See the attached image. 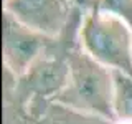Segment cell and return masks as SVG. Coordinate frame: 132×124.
Wrapping results in <instances>:
<instances>
[{
    "mask_svg": "<svg viewBox=\"0 0 132 124\" xmlns=\"http://www.w3.org/2000/svg\"><path fill=\"white\" fill-rule=\"evenodd\" d=\"M3 13L33 32L60 40L68 32L74 8L69 0H3Z\"/></svg>",
    "mask_w": 132,
    "mask_h": 124,
    "instance_id": "cell-5",
    "label": "cell"
},
{
    "mask_svg": "<svg viewBox=\"0 0 132 124\" xmlns=\"http://www.w3.org/2000/svg\"><path fill=\"white\" fill-rule=\"evenodd\" d=\"M68 81L53 104L71 113L111 122L114 114V74L79 48L68 53Z\"/></svg>",
    "mask_w": 132,
    "mask_h": 124,
    "instance_id": "cell-1",
    "label": "cell"
},
{
    "mask_svg": "<svg viewBox=\"0 0 132 124\" xmlns=\"http://www.w3.org/2000/svg\"><path fill=\"white\" fill-rule=\"evenodd\" d=\"M2 36L3 66L7 74H10L13 80L25 76L55 41L38 32L27 28L7 13H3Z\"/></svg>",
    "mask_w": 132,
    "mask_h": 124,
    "instance_id": "cell-4",
    "label": "cell"
},
{
    "mask_svg": "<svg viewBox=\"0 0 132 124\" xmlns=\"http://www.w3.org/2000/svg\"><path fill=\"white\" fill-rule=\"evenodd\" d=\"M61 45V38L55 40L50 50L30 68L25 76L15 80V94L23 109L31 118H43L48 104L63 91L68 81L69 63L68 53L74 45Z\"/></svg>",
    "mask_w": 132,
    "mask_h": 124,
    "instance_id": "cell-3",
    "label": "cell"
},
{
    "mask_svg": "<svg viewBox=\"0 0 132 124\" xmlns=\"http://www.w3.org/2000/svg\"><path fill=\"white\" fill-rule=\"evenodd\" d=\"M112 74H114V114L116 118L132 121V76L117 71H112Z\"/></svg>",
    "mask_w": 132,
    "mask_h": 124,
    "instance_id": "cell-6",
    "label": "cell"
},
{
    "mask_svg": "<svg viewBox=\"0 0 132 124\" xmlns=\"http://www.w3.org/2000/svg\"><path fill=\"white\" fill-rule=\"evenodd\" d=\"M76 40L99 65L132 76V28L124 20L91 5L81 15Z\"/></svg>",
    "mask_w": 132,
    "mask_h": 124,
    "instance_id": "cell-2",
    "label": "cell"
},
{
    "mask_svg": "<svg viewBox=\"0 0 132 124\" xmlns=\"http://www.w3.org/2000/svg\"><path fill=\"white\" fill-rule=\"evenodd\" d=\"M109 124H132V121H129V119H121V118H116L112 119Z\"/></svg>",
    "mask_w": 132,
    "mask_h": 124,
    "instance_id": "cell-9",
    "label": "cell"
},
{
    "mask_svg": "<svg viewBox=\"0 0 132 124\" xmlns=\"http://www.w3.org/2000/svg\"><path fill=\"white\" fill-rule=\"evenodd\" d=\"M93 7L124 20L132 28V0H93Z\"/></svg>",
    "mask_w": 132,
    "mask_h": 124,
    "instance_id": "cell-7",
    "label": "cell"
},
{
    "mask_svg": "<svg viewBox=\"0 0 132 124\" xmlns=\"http://www.w3.org/2000/svg\"><path fill=\"white\" fill-rule=\"evenodd\" d=\"M68 111V109H66ZM78 119V114L73 113V121H69V111H68V118L64 119V124H109L106 121H101V119H94V118H86V116H81L79 114V121H76Z\"/></svg>",
    "mask_w": 132,
    "mask_h": 124,
    "instance_id": "cell-8",
    "label": "cell"
}]
</instances>
